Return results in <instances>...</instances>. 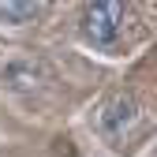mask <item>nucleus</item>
I'll return each mask as SVG.
<instances>
[{
	"instance_id": "f257e3e1",
	"label": "nucleus",
	"mask_w": 157,
	"mask_h": 157,
	"mask_svg": "<svg viewBox=\"0 0 157 157\" xmlns=\"http://www.w3.org/2000/svg\"><path fill=\"white\" fill-rule=\"evenodd\" d=\"M94 127H97V135H101L109 146H124L131 135L142 127V105L135 101V94L120 90V94H112V97H105V101L97 105Z\"/></svg>"
},
{
	"instance_id": "f03ea898",
	"label": "nucleus",
	"mask_w": 157,
	"mask_h": 157,
	"mask_svg": "<svg viewBox=\"0 0 157 157\" xmlns=\"http://www.w3.org/2000/svg\"><path fill=\"white\" fill-rule=\"evenodd\" d=\"M124 19H127V8H124V4H116V0H101V4H86V8H82L78 30H82L86 45L109 49L116 37H120Z\"/></svg>"
},
{
	"instance_id": "7ed1b4c3",
	"label": "nucleus",
	"mask_w": 157,
	"mask_h": 157,
	"mask_svg": "<svg viewBox=\"0 0 157 157\" xmlns=\"http://www.w3.org/2000/svg\"><path fill=\"white\" fill-rule=\"evenodd\" d=\"M45 82H52V67L41 56H11L0 67V86L8 90H37Z\"/></svg>"
},
{
	"instance_id": "20e7f679",
	"label": "nucleus",
	"mask_w": 157,
	"mask_h": 157,
	"mask_svg": "<svg viewBox=\"0 0 157 157\" xmlns=\"http://www.w3.org/2000/svg\"><path fill=\"white\" fill-rule=\"evenodd\" d=\"M45 15V4L37 0H0V26H30Z\"/></svg>"
}]
</instances>
